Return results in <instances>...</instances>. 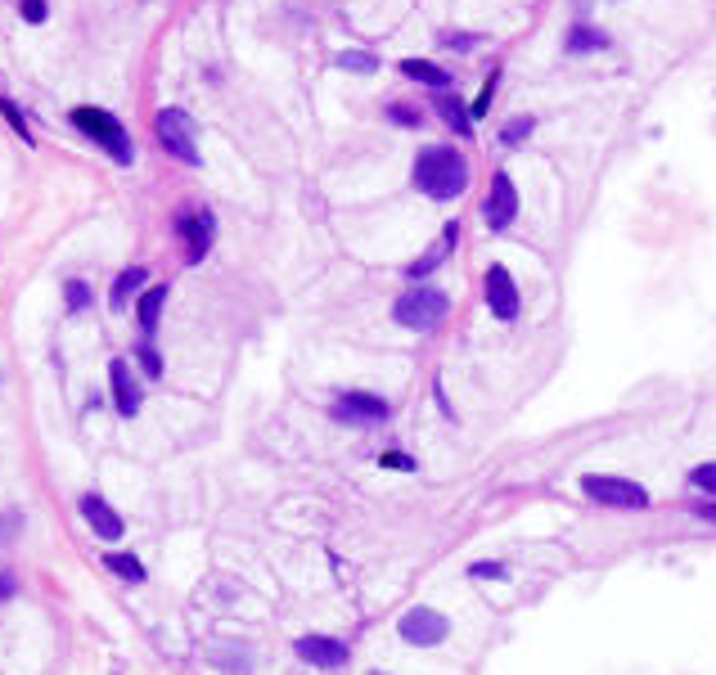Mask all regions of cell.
<instances>
[{"label": "cell", "instance_id": "6da1fadb", "mask_svg": "<svg viewBox=\"0 0 716 675\" xmlns=\"http://www.w3.org/2000/svg\"><path fill=\"white\" fill-rule=\"evenodd\" d=\"M415 185L424 189L428 198H455L464 194V185H469V162H464V153H455L451 144H428L424 153L415 158Z\"/></svg>", "mask_w": 716, "mask_h": 675}, {"label": "cell", "instance_id": "7a4b0ae2", "mask_svg": "<svg viewBox=\"0 0 716 675\" xmlns=\"http://www.w3.org/2000/svg\"><path fill=\"white\" fill-rule=\"evenodd\" d=\"M446 311H451V302H446L437 288H410V293H401L397 306H392L397 324H406V329H415V333L437 329V324L446 320Z\"/></svg>", "mask_w": 716, "mask_h": 675}, {"label": "cell", "instance_id": "3957f363", "mask_svg": "<svg viewBox=\"0 0 716 675\" xmlns=\"http://www.w3.org/2000/svg\"><path fill=\"white\" fill-rule=\"evenodd\" d=\"M73 126L82 135H91L100 149H109L118 162H131V135H127V126H122L113 113H104V108H77Z\"/></svg>", "mask_w": 716, "mask_h": 675}, {"label": "cell", "instance_id": "277c9868", "mask_svg": "<svg viewBox=\"0 0 716 675\" xmlns=\"http://www.w3.org/2000/svg\"><path fill=\"white\" fill-rule=\"evenodd\" d=\"M581 495H590L595 504H608V509H649V491H644L640 482L608 477V473H586L581 477Z\"/></svg>", "mask_w": 716, "mask_h": 675}, {"label": "cell", "instance_id": "5b68a950", "mask_svg": "<svg viewBox=\"0 0 716 675\" xmlns=\"http://www.w3.org/2000/svg\"><path fill=\"white\" fill-rule=\"evenodd\" d=\"M388 414V401L374 392H343L329 405V419L343 423V428H379V423H388Z\"/></svg>", "mask_w": 716, "mask_h": 675}, {"label": "cell", "instance_id": "8992f818", "mask_svg": "<svg viewBox=\"0 0 716 675\" xmlns=\"http://www.w3.org/2000/svg\"><path fill=\"white\" fill-rule=\"evenodd\" d=\"M158 144H163L172 158L190 162V167H199V144H194V122L190 113H181V108H163L158 113Z\"/></svg>", "mask_w": 716, "mask_h": 675}, {"label": "cell", "instance_id": "52a82bcc", "mask_svg": "<svg viewBox=\"0 0 716 675\" xmlns=\"http://www.w3.org/2000/svg\"><path fill=\"white\" fill-rule=\"evenodd\" d=\"M397 635L406 639V644H415V648H433V644H442V639L451 635V621H446L437 608H424V603H419V608L401 612Z\"/></svg>", "mask_w": 716, "mask_h": 675}, {"label": "cell", "instance_id": "ba28073f", "mask_svg": "<svg viewBox=\"0 0 716 675\" xmlns=\"http://www.w3.org/2000/svg\"><path fill=\"white\" fill-rule=\"evenodd\" d=\"M176 230H181V239L190 243L185 248V257L190 261H203L212 248V234H217V221H212L208 207H185L181 216H176Z\"/></svg>", "mask_w": 716, "mask_h": 675}, {"label": "cell", "instance_id": "9c48e42d", "mask_svg": "<svg viewBox=\"0 0 716 675\" xmlns=\"http://www.w3.org/2000/svg\"><path fill=\"white\" fill-rule=\"evenodd\" d=\"M514 216H518V189L505 171H496L491 176V194H487V225L491 230H505Z\"/></svg>", "mask_w": 716, "mask_h": 675}, {"label": "cell", "instance_id": "30bf717a", "mask_svg": "<svg viewBox=\"0 0 716 675\" xmlns=\"http://www.w3.org/2000/svg\"><path fill=\"white\" fill-rule=\"evenodd\" d=\"M298 657L311 666H325V671H334V666H347V644L343 639H329V635H302L298 639Z\"/></svg>", "mask_w": 716, "mask_h": 675}, {"label": "cell", "instance_id": "8fae6325", "mask_svg": "<svg viewBox=\"0 0 716 675\" xmlns=\"http://www.w3.org/2000/svg\"><path fill=\"white\" fill-rule=\"evenodd\" d=\"M487 306H491L496 320H514L518 315V288H514V279H509L505 266L487 270Z\"/></svg>", "mask_w": 716, "mask_h": 675}, {"label": "cell", "instance_id": "7c38bea8", "mask_svg": "<svg viewBox=\"0 0 716 675\" xmlns=\"http://www.w3.org/2000/svg\"><path fill=\"white\" fill-rule=\"evenodd\" d=\"M82 518L91 522L100 540H122V531H127V522L118 518V509H113V504H104L100 495H82Z\"/></svg>", "mask_w": 716, "mask_h": 675}, {"label": "cell", "instance_id": "4fadbf2b", "mask_svg": "<svg viewBox=\"0 0 716 675\" xmlns=\"http://www.w3.org/2000/svg\"><path fill=\"white\" fill-rule=\"evenodd\" d=\"M109 378H113V401H118V414H122V419H136V414H140V383L131 378L127 360H113Z\"/></svg>", "mask_w": 716, "mask_h": 675}, {"label": "cell", "instance_id": "5bb4252c", "mask_svg": "<svg viewBox=\"0 0 716 675\" xmlns=\"http://www.w3.org/2000/svg\"><path fill=\"white\" fill-rule=\"evenodd\" d=\"M163 302H167V288H163V284H154V288H145V293H140L136 315H140V329H145V333H154V329H158V315H163Z\"/></svg>", "mask_w": 716, "mask_h": 675}, {"label": "cell", "instance_id": "9a60e30c", "mask_svg": "<svg viewBox=\"0 0 716 675\" xmlns=\"http://www.w3.org/2000/svg\"><path fill=\"white\" fill-rule=\"evenodd\" d=\"M145 279H149V270H145V266H131V270H122L118 288H113V306H127V297L136 293V288H145Z\"/></svg>", "mask_w": 716, "mask_h": 675}, {"label": "cell", "instance_id": "2e32d148", "mask_svg": "<svg viewBox=\"0 0 716 675\" xmlns=\"http://www.w3.org/2000/svg\"><path fill=\"white\" fill-rule=\"evenodd\" d=\"M401 72L415 77V81H424V86H446V72L433 68V63H424V59H401Z\"/></svg>", "mask_w": 716, "mask_h": 675}, {"label": "cell", "instance_id": "e0dca14e", "mask_svg": "<svg viewBox=\"0 0 716 675\" xmlns=\"http://www.w3.org/2000/svg\"><path fill=\"white\" fill-rule=\"evenodd\" d=\"M437 113H442L446 122H451V131H455V135H469V131H473V122H469V113L460 108V99H451V95L437 99Z\"/></svg>", "mask_w": 716, "mask_h": 675}, {"label": "cell", "instance_id": "ac0fdd59", "mask_svg": "<svg viewBox=\"0 0 716 675\" xmlns=\"http://www.w3.org/2000/svg\"><path fill=\"white\" fill-rule=\"evenodd\" d=\"M104 567H113L122 581H145V567H140V558H131V554H104Z\"/></svg>", "mask_w": 716, "mask_h": 675}, {"label": "cell", "instance_id": "d6986e66", "mask_svg": "<svg viewBox=\"0 0 716 675\" xmlns=\"http://www.w3.org/2000/svg\"><path fill=\"white\" fill-rule=\"evenodd\" d=\"M689 482L698 486V491H707V495H716V464H698L694 473H689Z\"/></svg>", "mask_w": 716, "mask_h": 675}, {"label": "cell", "instance_id": "ffe728a7", "mask_svg": "<svg viewBox=\"0 0 716 675\" xmlns=\"http://www.w3.org/2000/svg\"><path fill=\"white\" fill-rule=\"evenodd\" d=\"M338 63H343L347 72H374V54H356V50H347V54H338Z\"/></svg>", "mask_w": 716, "mask_h": 675}, {"label": "cell", "instance_id": "44dd1931", "mask_svg": "<svg viewBox=\"0 0 716 675\" xmlns=\"http://www.w3.org/2000/svg\"><path fill=\"white\" fill-rule=\"evenodd\" d=\"M86 306H91V288H86L82 279H73V284H68V311H86Z\"/></svg>", "mask_w": 716, "mask_h": 675}, {"label": "cell", "instance_id": "7402d4cb", "mask_svg": "<svg viewBox=\"0 0 716 675\" xmlns=\"http://www.w3.org/2000/svg\"><path fill=\"white\" fill-rule=\"evenodd\" d=\"M0 113L10 117V126H14V131H19V140H32V131H28V122H23V113H19V108H14V104H10V99H5V95H0Z\"/></svg>", "mask_w": 716, "mask_h": 675}, {"label": "cell", "instance_id": "603a6c76", "mask_svg": "<svg viewBox=\"0 0 716 675\" xmlns=\"http://www.w3.org/2000/svg\"><path fill=\"white\" fill-rule=\"evenodd\" d=\"M19 14L28 18V23H46L50 9H46V0H19Z\"/></svg>", "mask_w": 716, "mask_h": 675}, {"label": "cell", "instance_id": "cb8c5ba5", "mask_svg": "<svg viewBox=\"0 0 716 675\" xmlns=\"http://www.w3.org/2000/svg\"><path fill=\"white\" fill-rule=\"evenodd\" d=\"M527 131H532V117H518V122L505 126V135H500V140H505V144H523Z\"/></svg>", "mask_w": 716, "mask_h": 675}, {"label": "cell", "instance_id": "d4e9b609", "mask_svg": "<svg viewBox=\"0 0 716 675\" xmlns=\"http://www.w3.org/2000/svg\"><path fill=\"white\" fill-rule=\"evenodd\" d=\"M140 365H145V374H149V378L163 374V360H158V351H154V347H140Z\"/></svg>", "mask_w": 716, "mask_h": 675}, {"label": "cell", "instance_id": "484cf974", "mask_svg": "<svg viewBox=\"0 0 716 675\" xmlns=\"http://www.w3.org/2000/svg\"><path fill=\"white\" fill-rule=\"evenodd\" d=\"M383 468H401V473H410V468H415V459H410L406 450H388V455H383Z\"/></svg>", "mask_w": 716, "mask_h": 675}, {"label": "cell", "instance_id": "4316f807", "mask_svg": "<svg viewBox=\"0 0 716 675\" xmlns=\"http://www.w3.org/2000/svg\"><path fill=\"white\" fill-rule=\"evenodd\" d=\"M469 576H482V581H500V576H505V567H500V563H473Z\"/></svg>", "mask_w": 716, "mask_h": 675}, {"label": "cell", "instance_id": "83f0119b", "mask_svg": "<svg viewBox=\"0 0 716 675\" xmlns=\"http://www.w3.org/2000/svg\"><path fill=\"white\" fill-rule=\"evenodd\" d=\"M491 90H496V77H487V86H482V95L473 99V117H482L491 108Z\"/></svg>", "mask_w": 716, "mask_h": 675}, {"label": "cell", "instance_id": "f1b7e54d", "mask_svg": "<svg viewBox=\"0 0 716 675\" xmlns=\"http://www.w3.org/2000/svg\"><path fill=\"white\" fill-rule=\"evenodd\" d=\"M604 45V36H595V32H577L572 36V50H599Z\"/></svg>", "mask_w": 716, "mask_h": 675}, {"label": "cell", "instance_id": "f546056e", "mask_svg": "<svg viewBox=\"0 0 716 675\" xmlns=\"http://www.w3.org/2000/svg\"><path fill=\"white\" fill-rule=\"evenodd\" d=\"M14 590H19V585H14V576H10V572H0V603L14 599Z\"/></svg>", "mask_w": 716, "mask_h": 675}, {"label": "cell", "instance_id": "4dcf8cb0", "mask_svg": "<svg viewBox=\"0 0 716 675\" xmlns=\"http://www.w3.org/2000/svg\"><path fill=\"white\" fill-rule=\"evenodd\" d=\"M694 513H698V518H703V522H716V500H712V504H698Z\"/></svg>", "mask_w": 716, "mask_h": 675}, {"label": "cell", "instance_id": "1f68e13d", "mask_svg": "<svg viewBox=\"0 0 716 675\" xmlns=\"http://www.w3.org/2000/svg\"><path fill=\"white\" fill-rule=\"evenodd\" d=\"M374 675H383V671H374Z\"/></svg>", "mask_w": 716, "mask_h": 675}]
</instances>
